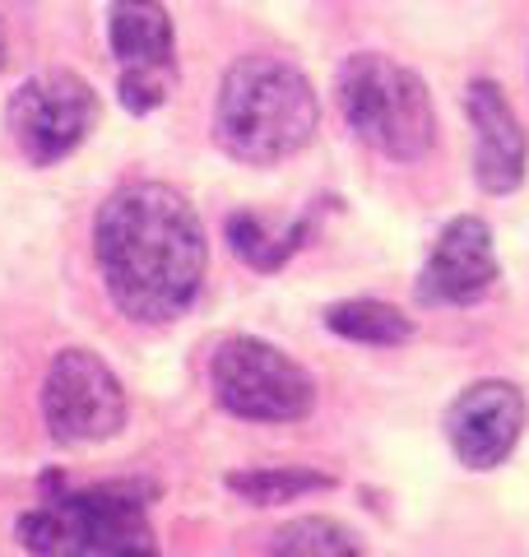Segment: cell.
<instances>
[{
	"instance_id": "cell-13",
	"label": "cell",
	"mask_w": 529,
	"mask_h": 557,
	"mask_svg": "<svg viewBox=\"0 0 529 557\" xmlns=\"http://www.w3.org/2000/svg\"><path fill=\"white\" fill-rule=\"evenodd\" d=\"M325 325L334 335H344L353 344H377V348H395L414 335V325L404 311L391 302H372V298H353V302H334L325 311Z\"/></svg>"
},
{
	"instance_id": "cell-1",
	"label": "cell",
	"mask_w": 529,
	"mask_h": 557,
	"mask_svg": "<svg viewBox=\"0 0 529 557\" xmlns=\"http://www.w3.org/2000/svg\"><path fill=\"white\" fill-rule=\"evenodd\" d=\"M94 251L112 302L131 321L163 325L196 302L205 278V228L182 190L126 186L98 209Z\"/></svg>"
},
{
	"instance_id": "cell-3",
	"label": "cell",
	"mask_w": 529,
	"mask_h": 557,
	"mask_svg": "<svg viewBox=\"0 0 529 557\" xmlns=\"http://www.w3.org/2000/svg\"><path fill=\"white\" fill-rule=\"evenodd\" d=\"M340 112L353 126V135L367 139L377 153L399 163H414L432 149L436 139V116H432V98L414 70L395 65L391 57L362 51L340 65Z\"/></svg>"
},
{
	"instance_id": "cell-9",
	"label": "cell",
	"mask_w": 529,
	"mask_h": 557,
	"mask_svg": "<svg viewBox=\"0 0 529 557\" xmlns=\"http://www.w3.org/2000/svg\"><path fill=\"white\" fill-rule=\"evenodd\" d=\"M465 112L473 126V177L488 196H506L525 182V131L516 108L506 102V94L492 79H473L465 89Z\"/></svg>"
},
{
	"instance_id": "cell-12",
	"label": "cell",
	"mask_w": 529,
	"mask_h": 557,
	"mask_svg": "<svg viewBox=\"0 0 529 557\" xmlns=\"http://www.w3.org/2000/svg\"><path fill=\"white\" fill-rule=\"evenodd\" d=\"M20 539L33 557H88V516L84 497L65 493L33 507L20 520Z\"/></svg>"
},
{
	"instance_id": "cell-7",
	"label": "cell",
	"mask_w": 529,
	"mask_h": 557,
	"mask_svg": "<svg viewBox=\"0 0 529 557\" xmlns=\"http://www.w3.org/2000/svg\"><path fill=\"white\" fill-rule=\"evenodd\" d=\"M525 432V395L510 381H479L446 409L451 450L469 469H497Z\"/></svg>"
},
{
	"instance_id": "cell-11",
	"label": "cell",
	"mask_w": 529,
	"mask_h": 557,
	"mask_svg": "<svg viewBox=\"0 0 529 557\" xmlns=\"http://www.w3.org/2000/svg\"><path fill=\"white\" fill-rule=\"evenodd\" d=\"M108 38L121 70H172V20L158 0H112Z\"/></svg>"
},
{
	"instance_id": "cell-5",
	"label": "cell",
	"mask_w": 529,
	"mask_h": 557,
	"mask_svg": "<svg viewBox=\"0 0 529 557\" xmlns=\"http://www.w3.org/2000/svg\"><path fill=\"white\" fill-rule=\"evenodd\" d=\"M5 121L24 159L51 168L65 153H75L84 145V135L94 131L98 98L75 70H42V75L20 84V94L5 108Z\"/></svg>"
},
{
	"instance_id": "cell-17",
	"label": "cell",
	"mask_w": 529,
	"mask_h": 557,
	"mask_svg": "<svg viewBox=\"0 0 529 557\" xmlns=\"http://www.w3.org/2000/svg\"><path fill=\"white\" fill-rule=\"evenodd\" d=\"M168 84H172V70H121V102L135 116L153 112L168 98Z\"/></svg>"
},
{
	"instance_id": "cell-8",
	"label": "cell",
	"mask_w": 529,
	"mask_h": 557,
	"mask_svg": "<svg viewBox=\"0 0 529 557\" xmlns=\"http://www.w3.org/2000/svg\"><path fill=\"white\" fill-rule=\"evenodd\" d=\"M497 278V256H492V233L483 219H455L441 228L428 265L418 274V298L436 307H460L483 298Z\"/></svg>"
},
{
	"instance_id": "cell-15",
	"label": "cell",
	"mask_w": 529,
	"mask_h": 557,
	"mask_svg": "<svg viewBox=\"0 0 529 557\" xmlns=\"http://www.w3.org/2000/svg\"><path fill=\"white\" fill-rule=\"evenodd\" d=\"M270 557H367V553H362L358 539H353V530H344L340 520L303 516V520H293V525L279 530Z\"/></svg>"
},
{
	"instance_id": "cell-2",
	"label": "cell",
	"mask_w": 529,
	"mask_h": 557,
	"mask_svg": "<svg viewBox=\"0 0 529 557\" xmlns=\"http://www.w3.org/2000/svg\"><path fill=\"white\" fill-rule=\"evenodd\" d=\"M316 89L297 65L279 57H246L223 75L219 89V145L242 163L270 168L311 145Z\"/></svg>"
},
{
	"instance_id": "cell-4",
	"label": "cell",
	"mask_w": 529,
	"mask_h": 557,
	"mask_svg": "<svg viewBox=\"0 0 529 557\" xmlns=\"http://www.w3.org/2000/svg\"><path fill=\"white\" fill-rule=\"evenodd\" d=\"M209 386L227 413L246 423H297L311 413V376L274 344L233 335L209 358Z\"/></svg>"
},
{
	"instance_id": "cell-18",
	"label": "cell",
	"mask_w": 529,
	"mask_h": 557,
	"mask_svg": "<svg viewBox=\"0 0 529 557\" xmlns=\"http://www.w3.org/2000/svg\"><path fill=\"white\" fill-rule=\"evenodd\" d=\"M0 61H5V28H0Z\"/></svg>"
},
{
	"instance_id": "cell-6",
	"label": "cell",
	"mask_w": 529,
	"mask_h": 557,
	"mask_svg": "<svg viewBox=\"0 0 529 557\" xmlns=\"http://www.w3.org/2000/svg\"><path fill=\"white\" fill-rule=\"evenodd\" d=\"M42 413L51 437L65 446L108 442L126 423V391L112 368L88 348H65L51 358L42 381Z\"/></svg>"
},
{
	"instance_id": "cell-10",
	"label": "cell",
	"mask_w": 529,
	"mask_h": 557,
	"mask_svg": "<svg viewBox=\"0 0 529 557\" xmlns=\"http://www.w3.org/2000/svg\"><path fill=\"white\" fill-rule=\"evenodd\" d=\"M84 516H88V557H158L145 507L131 487H88Z\"/></svg>"
},
{
	"instance_id": "cell-14",
	"label": "cell",
	"mask_w": 529,
	"mask_h": 557,
	"mask_svg": "<svg viewBox=\"0 0 529 557\" xmlns=\"http://www.w3.org/2000/svg\"><path fill=\"white\" fill-rule=\"evenodd\" d=\"M303 237H307V219H297L288 233H270L260 214L227 219V242H233V251L256 270H279L297 247H303Z\"/></svg>"
},
{
	"instance_id": "cell-16",
	"label": "cell",
	"mask_w": 529,
	"mask_h": 557,
	"mask_svg": "<svg viewBox=\"0 0 529 557\" xmlns=\"http://www.w3.org/2000/svg\"><path fill=\"white\" fill-rule=\"evenodd\" d=\"M330 483L334 479L316 474V469H246V474H227V487H233L237 497L256 502V507H279V502L321 493Z\"/></svg>"
}]
</instances>
